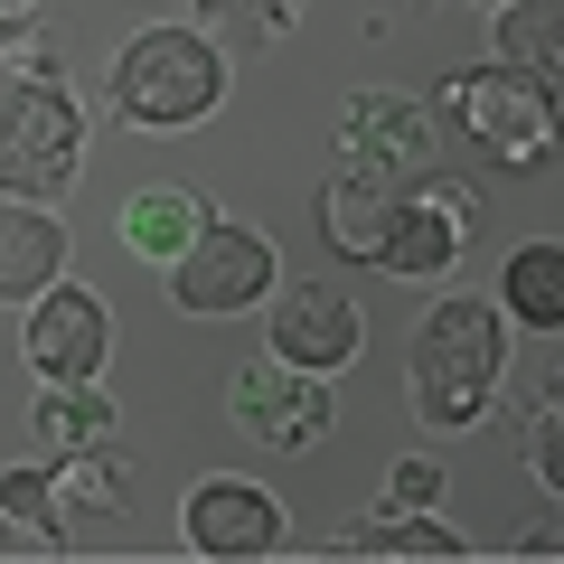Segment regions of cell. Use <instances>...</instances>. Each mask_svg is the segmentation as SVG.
<instances>
[{
	"mask_svg": "<svg viewBox=\"0 0 564 564\" xmlns=\"http://www.w3.org/2000/svg\"><path fill=\"white\" fill-rule=\"evenodd\" d=\"M508 377V311L480 292H452L414 321L404 339V404L423 433H470Z\"/></svg>",
	"mask_w": 564,
	"mask_h": 564,
	"instance_id": "obj_1",
	"label": "cell"
},
{
	"mask_svg": "<svg viewBox=\"0 0 564 564\" xmlns=\"http://www.w3.org/2000/svg\"><path fill=\"white\" fill-rule=\"evenodd\" d=\"M226 85H236V66H226V47L198 20H151L113 47L104 95H113V113L132 132H198L226 104Z\"/></svg>",
	"mask_w": 564,
	"mask_h": 564,
	"instance_id": "obj_2",
	"label": "cell"
},
{
	"mask_svg": "<svg viewBox=\"0 0 564 564\" xmlns=\"http://www.w3.org/2000/svg\"><path fill=\"white\" fill-rule=\"evenodd\" d=\"M76 180H85V104L57 76V57L29 47V76L0 95V198L57 207Z\"/></svg>",
	"mask_w": 564,
	"mask_h": 564,
	"instance_id": "obj_3",
	"label": "cell"
},
{
	"mask_svg": "<svg viewBox=\"0 0 564 564\" xmlns=\"http://www.w3.org/2000/svg\"><path fill=\"white\" fill-rule=\"evenodd\" d=\"M433 113H443L470 151H489V170H545L555 161V85L518 76V66H499V57L462 66Z\"/></svg>",
	"mask_w": 564,
	"mask_h": 564,
	"instance_id": "obj_4",
	"label": "cell"
},
{
	"mask_svg": "<svg viewBox=\"0 0 564 564\" xmlns=\"http://www.w3.org/2000/svg\"><path fill=\"white\" fill-rule=\"evenodd\" d=\"M480 236V180H462V170H423V180L395 188V207H386V236H377V273L395 282H443L452 263H462V245Z\"/></svg>",
	"mask_w": 564,
	"mask_h": 564,
	"instance_id": "obj_5",
	"label": "cell"
},
{
	"mask_svg": "<svg viewBox=\"0 0 564 564\" xmlns=\"http://www.w3.org/2000/svg\"><path fill=\"white\" fill-rule=\"evenodd\" d=\"M161 273H170V302H180L188 321H236V311H254V302L282 292L273 236L245 226V217H207V236L188 245L180 263H161Z\"/></svg>",
	"mask_w": 564,
	"mask_h": 564,
	"instance_id": "obj_6",
	"label": "cell"
},
{
	"mask_svg": "<svg viewBox=\"0 0 564 564\" xmlns=\"http://www.w3.org/2000/svg\"><path fill=\"white\" fill-rule=\"evenodd\" d=\"M226 414H236L263 452L302 462V452L329 443L339 395H329V377H302V367H282V358H245V367H226Z\"/></svg>",
	"mask_w": 564,
	"mask_h": 564,
	"instance_id": "obj_7",
	"label": "cell"
},
{
	"mask_svg": "<svg viewBox=\"0 0 564 564\" xmlns=\"http://www.w3.org/2000/svg\"><path fill=\"white\" fill-rule=\"evenodd\" d=\"M339 170H367L386 188L443 170V113L414 95H386V85H358L339 104Z\"/></svg>",
	"mask_w": 564,
	"mask_h": 564,
	"instance_id": "obj_8",
	"label": "cell"
},
{
	"mask_svg": "<svg viewBox=\"0 0 564 564\" xmlns=\"http://www.w3.org/2000/svg\"><path fill=\"white\" fill-rule=\"evenodd\" d=\"M180 545L207 564H263L292 545V518L263 480H198L180 499Z\"/></svg>",
	"mask_w": 564,
	"mask_h": 564,
	"instance_id": "obj_9",
	"label": "cell"
},
{
	"mask_svg": "<svg viewBox=\"0 0 564 564\" xmlns=\"http://www.w3.org/2000/svg\"><path fill=\"white\" fill-rule=\"evenodd\" d=\"M367 348V321L339 282H292L282 302H263V358L302 367V377H339Z\"/></svg>",
	"mask_w": 564,
	"mask_h": 564,
	"instance_id": "obj_10",
	"label": "cell"
},
{
	"mask_svg": "<svg viewBox=\"0 0 564 564\" xmlns=\"http://www.w3.org/2000/svg\"><path fill=\"white\" fill-rule=\"evenodd\" d=\"M29 367H39L47 386L57 377H104V358H113V311H104L95 282H47L39 302H29V329H20Z\"/></svg>",
	"mask_w": 564,
	"mask_h": 564,
	"instance_id": "obj_11",
	"label": "cell"
},
{
	"mask_svg": "<svg viewBox=\"0 0 564 564\" xmlns=\"http://www.w3.org/2000/svg\"><path fill=\"white\" fill-rule=\"evenodd\" d=\"M329 555H386V564H462L470 536L452 518H433V508H367V518H348L339 536H329Z\"/></svg>",
	"mask_w": 564,
	"mask_h": 564,
	"instance_id": "obj_12",
	"label": "cell"
},
{
	"mask_svg": "<svg viewBox=\"0 0 564 564\" xmlns=\"http://www.w3.org/2000/svg\"><path fill=\"white\" fill-rule=\"evenodd\" d=\"M66 273V217L39 198H0V302H39Z\"/></svg>",
	"mask_w": 564,
	"mask_h": 564,
	"instance_id": "obj_13",
	"label": "cell"
},
{
	"mask_svg": "<svg viewBox=\"0 0 564 564\" xmlns=\"http://www.w3.org/2000/svg\"><path fill=\"white\" fill-rule=\"evenodd\" d=\"M207 217H217V207H207L188 180H151V188L122 198V245H132L141 263H180L188 245L207 236Z\"/></svg>",
	"mask_w": 564,
	"mask_h": 564,
	"instance_id": "obj_14",
	"label": "cell"
},
{
	"mask_svg": "<svg viewBox=\"0 0 564 564\" xmlns=\"http://www.w3.org/2000/svg\"><path fill=\"white\" fill-rule=\"evenodd\" d=\"M386 207H395V188L367 180V170H329L321 188H311V217H321V245L339 263H367L386 236Z\"/></svg>",
	"mask_w": 564,
	"mask_h": 564,
	"instance_id": "obj_15",
	"label": "cell"
},
{
	"mask_svg": "<svg viewBox=\"0 0 564 564\" xmlns=\"http://www.w3.org/2000/svg\"><path fill=\"white\" fill-rule=\"evenodd\" d=\"M489 302L508 311V329H545V339H555V329H564V245H555V236L518 245Z\"/></svg>",
	"mask_w": 564,
	"mask_h": 564,
	"instance_id": "obj_16",
	"label": "cell"
},
{
	"mask_svg": "<svg viewBox=\"0 0 564 564\" xmlns=\"http://www.w3.org/2000/svg\"><path fill=\"white\" fill-rule=\"evenodd\" d=\"M29 433L47 452H95V443H122V414H113V395L95 377H57L39 395V414H29Z\"/></svg>",
	"mask_w": 564,
	"mask_h": 564,
	"instance_id": "obj_17",
	"label": "cell"
},
{
	"mask_svg": "<svg viewBox=\"0 0 564 564\" xmlns=\"http://www.w3.org/2000/svg\"><path fill=\"white\" fill-rule=\"evenodd\" d=\"M499 66L564 95V0H508L499 10Z\"/></svg>",
	"mask_w": 564,
	"mask_h": 564,
	"instance_id": "obj_18",
	"label": "cell"
},
{
	"mask_svg": "<svg viewBox=\"0 0 564 564\" xmlns=\"http://www.w3.org/2000/svg\"><path fill=\"white\" fill-rule=\"evenodd\" d=\"M0 518L29 527L47 555H66V545H76V518H66V489H57V452H47V462H29V470H0Z\"/></svg>",
	"mask_w": 564,
	"mask_h": 564,
	"instance_id": "obj_19",
	"label": "cell"
},
{
	"mask_svg": "<svg viewBox=\"0 0 564 564\" xmlns=\"http://www.w3.org/2000/svg\"><path fill=\"white\" fill-rule=\"evenodd\" d=\"M57 489H66V518H122V508H132V462H122L113 443L57 452Z\"/></svg>",
	"mask_w": 564,
	"mask_h": 564,
	"instance_id": "obj_20",
	"label": "cell"
},
{
	"mask_svg": "<svg viewBox=\"0 0 564 564\" xmlns=\"http://www.w3.org/2000/svg\"><path fill=\"white\" fill-rule=\"evenodd\" d=\"M518 462L536 470L545 489H564V395H536V414H527V433H518Z\"/></svg>",
	"mask_w": 564,
	"mask_h": 564,
	"instance_id": "obj_21",
	"label": "cell"
},
{
	"mask_svg": "<svg viewBox=\"0 0 564 564\" xmlns=\"http://www.w3.org/2000/svg\"><path fill=\"white\" fill-rule=\"evenodd\" d=\"M198 20H226L245 39H282V29L302 20V0H198Z\"/></svg>",
	"mask_w": 564,
	"mask_h": 564,
	"instance_id": "obj_22",
	"label": "cell"
},
{
	"mask_svg": "<svg viewBox=\"0 0 564 564\" xmlns=\"http://www.w3.org/2000/svg\"><path fill=\"white\" fill-rule=\"evenodd\" d=\"M386 499L395 508H433L443 499V462H433V452H404V462L386 470Z\"/></svg>",
	"mask_w": 564,
	"mask_h": 564,
	"instance_id": "obj_23",
	"label": "cell"
},
{
	"mask_svg": "<svg viewBox=\"0 0 564 564\" xmlns=\"http://www.w3.org/2000/svg\"><path fill=\"white\" fill-rule=\"evenodd\" d=\"M555 555H564V527H555V518H536V527L518 536V564H555Z\"/></svg>",
	"mask_w": 564,
	"mask_h": 564,
	"instance_id": "obj_24",
	"label": "cell"
},
{
	"mask_svg": "<svg viewBox=\"0 0 564 564\" xmlns=\"http://www.w3.org/2000/svg\"><path fill=\"white\" fill-rule=\"evenodd\" d=\"M20 76H29V47H0V95H10Z\"/></svg>",
	"mask_w": 564,
	"mask_h": 564,
	"instance_id": "obj_25",
	"label": "cell"
},
{
	"mask_svg": "<svg viewBox=\"0 0 564 564\" xmlns=\"http://www.w3.org/2000/svg\"><path fill=\"white\" fill-rule=\"evenodd\" d=\"M29 10H39V0H0V20H29Z\"/></svg>",
	"mask_w": 564,
	"mask_h": 564,
	"instance_id": "obj_26",
	"label": "cell"
},
{
	"mask_svg": "<svg viewBox=\"0 0 564 564\" xmlns=\"http://www.w3.org/2000/svg\"><path fill=\"white\" fill-rule=\"evenodd\" d=\"M480 10H508V0H480Z\"/></svg>",
	"mask_w": 564,
	"mask_h": 564,
	"instance_id": "obj_27",
	"label": "cell"
},
{
	"mask_svg": "<svg viewBox=\"0 0 564 564\" xmlns=\"http://www.w3.org/2000/svg\"><path fill=\"white\" fill-rule=\"evenodd\" d=\"M0 527H10V518H0Z\"/></svg>",
	"mask_w": 564,
	"mask_h": 564,
	"instance_id": "obj_28",
	"label": "cell"
}]
</instances>
